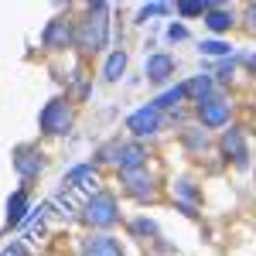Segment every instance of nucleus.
I'll use <instances>...</instances> for the list:
<instances>
[{
	"label": "nucleus",
	"instance_id": "7",
	"mask_svg": "<svg viewBox=\"0 0 256 256\" xmlns=\"http://www.w3.org/2000/svg\"><path fill=\"white\" fill-rule=\"evenodd\" d=\"M198 116L205 126H222V123H229V102L226 99H205V102H198Z\"/></svg>",
	"mask_w": 256,
	"mask_h": 256
},
{
	"label": "nucleus",
	"instance_id": "22",
	"mask_svg": "<svg viewBox=\"0 0 256 256\" xmlns=\"http://www.w3.org/2000/svg\"><path fill=\"white\" fill-rule=\"evenodd\" d=\"M0 256H31V253H28V246H24V242H10Z\"/></svg>",
	"mask_w": 256,
	"mask_h": 256
},
{
	"label": "nucleus",
	"instance_id": "11",
	"mask_svg": "<svg viewBox=\"0 0 256 256\" xmlns=\"http://www.w3.org/2000/svg\"><path fill=\"white\" fill-rule=\"evenodd\" d=\"M113 154H116L113 160L120 164V174H123V171H137V168H144V147H140V144H126V147H116Z\"/></svg>",
	"mask_w": 256,
	"mask_h": 256
},
{
	"label": "nucleus",
	"instance_id": "18",
	"mask_svg": "<svg viewBox=\"0 0 256 256\" xmlns=\"http://www.w3.org/2000/svg\"><path fill=\"white\" fill-rule=\"evenodd\" d=\"M188 92L195 96V102H205V99H212V79L198 76L195 82H188Z\"/></svg>",
	"mask_w": 256,
	"mask_h": 256
},
{
	"label": "nucleus",
	"instance_id": "15",
	"mask_svg": "<svg viewBox=\"0 0 256 256\" xmlns=\"http://www.w3.org/2000/svg\"><path fill=\"white\" fill-rule=\"evenodd\" d=\"M123 68H126V52H113L110 58H106V68H102V79L106 82H116L123 76Z\"/></svg>",
	"mask_w": 256,
	"mask_h": 256
},
{
	"label": "nucleus",
	"instance_id": "4",
	"mask_svg": "<svg viewBox=\"0 0 256 256\" xmlns=\"http://www.w3.org/2000/svg\"><path fill=\"white\" fill-rule=\"evenodd\" d=\"M72 123V113L65 106V99H52L44 110H41V130L44 134H65Z\"/></svg>",
	"mask_w": 256,
	"mask_h": 256
},
{
	"label": "nucleus",
	"instance_id": "13",
	"mask_svg": "<svg viewBox=\"0 0 256 256\" xmlns=\"http://www.w3.org/2000/svg\"><path fill=\"white\" fill-rule=\"evenodd\" d=\"M168 76H174V58L171 55H150L147 58V79L164 82Z\"/></svg>",
	"mask_w": 256,
	"mask_h": 256
},
{
	"label": "nucleus",
	"instance_id": "12",
	"mask_svg": "<svg viewBox=\"0 0 256 256\" xmlns=\"http://www.w3.org/2000/svg\"><path fill=\"white\" fill-rule=\"evenodd\" d=\"M14 168H18L20 178H34L41 171V154L31 150V147H20L18 154H14Z\"/></svg>",
	"mask_w": 256,
	"mask_h": 256
},
{
	"label": "nucleus",
	"instance_id": "1",
	"mask_svg": "<svg viewBox=\"0 0 256 256\" xmlns=\"http://www.w3.org/2000/svg\"><path fill=\"white\" fill-rule=\"evenodd\" d=\"M106 4H92V14L79 24V31H76V44H79L82 52H96L106 44Z\"/></svg>",
	"mask_w": 256,
	"mask_h": 256
},
{
	"label": "nucleus",
	"instance_id": "25",
	"mask_svg": "<svg viewBox=\"0 0 256 256\" xmlns=\"http://www.w3.org/2000/svg\"><path fill=\"white\" fill-rule=\"evenodd\" d=\"M250 14H253V28H256V4H253V10H250Z\"/></svg>",
	"mask_w": 256,
	"mask_h": 256
},
{
	"label": "nucleus",
	"instance_id": "10",
	"mask_svg": "<svg viewBox=\"0 0 256 256\" xmlns=\"http://www.w3.org/2000/svg\"><path fill=\"white\" fill-rule=\"evenodd\" d=\"M222 147H226V154L236 160V168H246V160H250V150H246V137H242V130H229L226 137H222Z\"/></svg>",
	"mask_w": 256,
	"mask_h": 256
},
{
	"label": "nucleus",
	"instance_id": "14",
	"mask_svg": "<svg viewBox=\"0 0 256 256\" xmlns=\"http://www.w3.org/2000/svg\"><path fill=\"white\" fill-rule=\"evenodd\" d=\"M24 212H28V195L24 192H14L10 202H7V222L10 226H20L24 222Z\"/></svg>",
	"mask_w": 256,
	"mask_h": 256
},
{
	"label": "nucleus",
	"instance_id": "20",
	"mask_svg": "<svg viewBox=\"0 0 256 256\" xmlns=\"http://www.w3.org/2000/svg\"><path fill=\"white\" fill-rule=\"evenodd\" d=\"M232 48L226 41H202V55H229Z\"/></svg>",
	"mask_w": 256,
	"mask_h": 256
},
{
	"label": "nucleus",
	"instance_id": "8",
	"mask_svg": "<svg viewBox=\"0 0 256 256\" xmlns=\"http://www.w3.org/2000/svg\"><path fill=\"white\" fill-rule=\"evenodd\" d=\"M123 184H126V192L137 198H150L154 195V181L147 174V168H137V171H123Z\"/></svg>",
	"mask_w": 256,
	"mask_h": 256
},
{
	"label": "nucleus",
	"instance_id": "2",
	"mask_svg": "<svg viewBox=\"0 0 256 256\" xmlns=\"http://www.w3.org/2000/svg\"><path fill=\"white\" fill-rule=\"evenodd\" d=\"M82 218L89 222V226H113L120 218V212H116V202H113V195H92L89 202H86V208H82Z\"/></svg>",
	"mask_w": 256,
	"mask_h": 256
},
{
	"label": "nucleus",
	"instance_id": "16",
	"mask_svg": "<svg viewBox=\"0 0 256 256\" xmlns=\"http://www.w3.org/2000/svg\"><path fill=\"white\" fill-rule=\"evenodd\" d=\"M205 24H208L212 31H229V28H232V10H222V7H212V10L205 14Z\"/></svg>",
	"mask_w": 256,
	"mask_h": 256
},
{
	"label": "nucleus",
	"instance_id": "3",
	"mask_svg": "<svg viewBox=\"0 0 256 256\" xmlns=\"http://www.w3.org/2000/svg\"><path fill=\"white\" fill-rule=\"evenodd\" d=\"M65 195H96V171H92V164H79V168H72L68 174H65Z\"/></svg>",
	"mask_w": 256,
	"mask_h": 256
},
{
	"label": "nucleus",
	"instance_id": "24",
	"mask_svg": "<svg viewBox=\"0 0 256 256\" xmlns=\"http://www.w3.org/2000/svg\"><path fill=\"white\" fill-rule=\"evenodd\" d=\"M168 38H171V41H181V38H188V31H184L181 24H171V28H168Z\"/></svg>",
	"mask_w": 256,
	"mask_h": 256
},
{
	"label": "nucleus",
	"instance_id": "19",
	"mask_svg": "<svg viewBox=\"0 0 256 256\" xmlns=\"http://www.w3.org/2000/svg\"><path fill=\"white\" fill-rule=\"evenodd\" d=\"M178 10H181L184 18H195V14H205V10H212V4H195V0H184V4H178Z\"/></svg>",
	"mask_w": 256,
	"mask_h": 256
},
{
	"label": "nucleus",
	"instance_id": "26",
	"mask_svg": "<svg viewBox=\"0 0 256 256\" xmlns=\"http://www.w3.org/2000/svg\"><path fill=\"white\" fill-rule=\"evenodd\" d=\"M250 65H253V72H256V55H253V58H250Z\"/></svg>",
	"mask_w": 256,
	"mask_h": 256
},
{
	"label": "nucleus",
	"instance_id": "9",
	"mask_svg": "<svg viewBox=\"0 0 256 256\" xmlns=\"http://www.w3.org/2000/svg\"><path fill=\"white\" fill-rule=\"evenodd\" d=\"M82 256H123V246L113 236H89L82 242Z\"/></svg>",
	"mask_w": 256,
	"mask_h": 256
},
{
	"label": "nucleus",
	"instance_id": "5",
	"mask_svg": "<svg viewBox=\"0 0 256 256\" xmlns=\"http://www.w3.org/2000/svg\"><path fill=\"white\" fill-rule=\"evenodd\" d=\"M126 126H130L137 137H150V134H158V126H160V110L154 102H150V106H140V110L130 113Z\"/></svg>",
	"mask_w": 256,
	"mask_h": 256
},
{
	"label": "nucleus",
	"instance_id": "23",
	"mask_svg": "<svg viewBox=\"0 0 256 256\" xmlns=\"http://www.w3.org/2000/svg\"><path fill=\"white\" fill-rule=\"evenodd\" d=\"M164 10H168V4H150L140 10V20H147V14H164Z\"/></svg>",
	"mask_w": 256,
	"mask_h": 256
},
{
	"label": "nucleus",
	"instance_id": "21",
	"mask_svg": "<svg viewBox=\"0 0 256 256\" xmlns=\"http://www.w3.org/2000/svg\"><path fill=\"white\" fill-rule=\"evenodd\" d=\"M134 232L137 236H158V222L154 218H137L134 222Z\"/></svg>",
	"mask_w": 256,
	"mask_h": 256
},
{
	"label": "nucleus",
	"instance_id": "17",
	"mask_svg": "<svg viewBox=\"0 0 256 256\" xmlns=\"http://www.w3.org/2000/svg\"><path fill=\"white\" fill-rule=\"evenodd\" d=\"M184 96H188V86H174V89H168V92H160L154 106H158V110H171V106H178V102H181Z\"/></svg>",
	"mask_w": 256,
	"mask_h": 256
},
{
	"label": "nucleus",
	"instance_id": "6",
	"mask_svg": "<svg viewBox=\"0 0 256 256\" xmlns=\"http://www.w3.org/2000/svg\"><path fill=\"white\" fill-rule=\"evenodd\" d=\"M72 41H76V34H72L68 20H62V18H55L48 28H44V34H41V44H44V48H52V52H58V48L72 44Z\"/></svg>",
	"mask_w": 256,
	"mask_h": 256
}]
</instances>
